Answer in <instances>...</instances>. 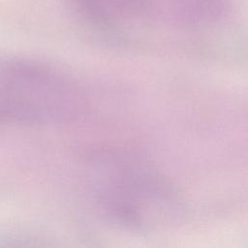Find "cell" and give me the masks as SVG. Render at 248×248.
<instances>
[{
    "label": "cell",
    "mask_w": 248,
    "mask_h": 248,
    "mask_svg": "<svg viewBox=\"0 0 248 248\" xmlns=\"http://www.w3.org/2000/svg\"><path fill=\"white\" fill-rule=\"evenodd\" d=\"M80 193L97 216L118 229H137L150 218L152 183L133 155L123 149L96 150L83 161Z\"/></svg>",
    "instance_id": "6da1fadb"
},
{
    "label": "cell",
    "mask_w": 248,
    "mask_h": 248,
    "mask_svg": "<svg viewBox=\"0 0 248 248\" xmlns=\"http://www.w3.org/2000/svg\"><path fill=\"white\" fill-rule=\"evenodd\" d=\"M84 102L78 85L51 67L29 61L0 63V120L45 125L75 116Z\"/></svg>",
    "instance_id": "7a4b0ae2"
},
{
    "label": "cell",
    "mask_w": 248,
    "mask_h": 248,
    "mask_svg": "<svg viewBox=\"0 0 248 248\" xmlns=\"http://www.w3.org/2000/svg\"><path fill=\"white\" fill-rule=\"evenodd\" d=\"M76 13L106 32H123L146 12L149 0H72Z\"/></svg>",
    "instance_id": "3957f363"
}]
</instances>
